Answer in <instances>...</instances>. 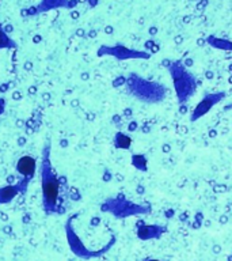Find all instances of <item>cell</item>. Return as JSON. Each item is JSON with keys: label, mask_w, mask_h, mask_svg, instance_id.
I'll return each mask as SVG.
<instances>
[{"label": "cell", "mask_w": 232, "mask_h": 261, "mask_svg": "<svg viewBox=\"0 0 232 261\" xmlns=\"http://www.w3.org/2000/svg\"><path fill=\"white\" fill-rule=\"evenodd\" d=\"M99 56L103 55H110L119 59V60H126V59H148L150 55L145 53V52H139V51H132L128 49L125 46H113V48H108V46H102L98 51Z\"/></svg>", "instance_id": "6"}, {"label": "cell", "mask_w": 232, "mask_h": 261, "mask_svg": "<svg viewBox=\"0 0 232 261\" xmlns=\"http://www.w3.org/2000/svg\"><path fill=\"white\" fill-rule=\"evenodd\" d=\"M150 207L148 205H139L133 204L128 200H121L116 203V207L112 208V212L118 218H126L130 215H137V214H147L150 212Z\"/></svg>", "instance_id": "7"}, {"label": "cell", "mask_w": 232, "mask_h": 261, "mask_svg": "<svg viewBox=\"0 0 232 261\" xmlns=\"http://www.w3.org/2000/svg\"><path fill=\"white\" fill-rule=\"evenodd\" d=\"M226 92L224 91H217V92H211V94H206L205 97L202 98L200 102L197 103L196 108L193 109L191 113L190 120L193 123H196L197 120H200L201 117H204L206 113H209L212 109L216 106L217 103H220L226 98Z\"/></svg>", "instance_id": "4"}, {"label": "cell", "mask_w": 232, "mask_h": 261, "mask_svg": "<svg viewBox=\"0 0 232 261\" xmlns=\"http://www.w3.org/2000/svg\"><path fill=\"white\" fill-rule=\"evenodd\" d=\"M41 190H42V204L47 214L55 212L57 208V201L60 196V184L56 174L53 173L49 161V146L44 150L41 164Z\"/></svg>", "instance_id": "1"}, {"label": "cell", "mask_w": 232, "mask_h": 261, "mask_svg": "<svg viewBox=\"0 0 232 261\" xmlns=\"http://www.w3.org/2000/svg\"><path fill=\"white\" fill-rule=\"evenodd\" d=\"M19 192H22L21 186H14V185H8L0 189V204L1 203H8L10 200H12L15 197Z\"/></svg>", "instance_id": "9"}, {"label": "cell", "mask_w": 232, "mask_h": 261, "mask_svg": "<svg viewBox=\"0 0 232 261\" xmlns=\"http://www.w3.org/2000/svg\"><path fill=\"white\" fill-rule=\"evenodd\" d=\"M128 88L133 97L147 103L162 102L167 95V87L163 86L162 83L145 81L137 75L129 77Z\"/></svg>", "instance_id": "3"}, {"label": "cell", "mask_w": 232, "mask_h": 261, "mask_svg": "<svg viewBox=\"0 0 232 261\" xmlns=\"http://www.w3.org/2000/svg\"><path fill=\"white\" fill-rule=\"evenodd\" d=\"M67 0H42V3L38 5V12H44V11L52 10L55 7H61L65 5Z\"/></svg>", "instance_id": "10"}, {"label": "cell", "mask_w": 232, "mask_h": 261, "mask_svg": "<svg viewBox=\"0 0 232 261\" xmlns=\"http://www.w3.org/2000/svg\"><path fill=\"white\" fill-rule=\"evenodd\" d=\"M167 229L165 226H158V225H144L140 227L137 230V236L140 240L148 241L155 240V238H160V237L165 234Z\"/></svg>", "instance_id": "8"}, {"label": "cell", "mask_w": 232, "mask_h": 261, "mask_svg": "<svg viewBox=\"0 0 232 261\" xmlns=\"http://www.w3.org/2000/svg\"><path fill=\"white\" fill-rule=\"evenodd\" d=\"M224 109H226V110H231V109H232V102L228 103V105H226V108H224Z\"/></svg>", "instance_id": "12"}, {"label": "cell", "mask_w": 232, "mask_h": 261, "mask_svg": "<svg viewBox=\"0 0 232 261\" xmlns=\"http://www.w3.org/2000/svg\"><path fill=\"white\" fill-rule=\"evenodd\" d=\"M36 169H37L36 159L33 158V157L25 155V157H22V158L18 159V162H16V172H18V174L22 177V181L19 182L22 193H25L29 181L34 177Z\"/></svg>", "instance_id": "5"}, {"label": "cell", "mask_w": 232, "mask_h": 261, "mask_svg": "<svg viewBox=\"0 0 232 261\" xmlns=\"http://www.w3.org/2000/svg\"><path fill=\"white\" fill-rule=\"evenodd\" d=\"M4 48H16V44L7 36V33H4L0 26V49H4Z\"/></svg>", "instance_id": "11"}, {"label": "cell", "mask_w": 232, "mask_h": 261, "mask_svg": "<svg viewBox=\"0 0 232 261\" xmlns=\"http://www.w3.org/2000/svg\"><path fill=\"white\" fill-rule=\"evenodd\" d=\"M173 85H174V91H175L176 99L179 105H185L190 99L197 90V79L196 77L187 71L183 64L180 62L170 63L169 66Z\"/></svg>", "instance_id": "2"}, {"label": "cell", "mask_w": 232, "mask_h": 261, "mask_svg": "<svg viewBox=\"0 0 232 261\" xmlns=\"http://www.w3.org/2000/svg\"><path fill=\"white\" fill-rule=\"evenodd\" d=\"M144 261H162V260H158V259H145Z\"/></svg>", "instance_id": "13"}]
</instances>
